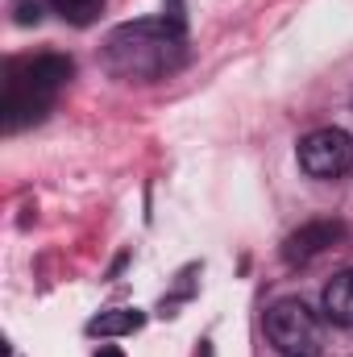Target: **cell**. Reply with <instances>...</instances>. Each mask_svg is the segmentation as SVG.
I'll list each match as a JSON object with an SVG mask.
<instances>
[{"mask_svg":"<svg viewBox=\"0 0 353 357\" xmlns=\"http://www.w3.org/2000/svg\"><path fill=\"white\" fill-rule=\"evenodd\" d=\"M17 21H21V25H29V21L38 25V21H42V8H38V0H33V4H21V8H17Z\"/></svg>","mask_w":353,"mask_h":357,"instance_id":"cell-9","label":"cell"},{"mask_svg":"<svg viewBox=\"0 0 353 357\" xmlns=\"http://www.w3.org/2000/svg\"><path fill=\"white\" fill-rule=\"evenodd\" d=\"M187 59V38L179 17H154V21H125L104 42V67L117 79L129 84H154L167 79Z\"/></svg>","mask_w":353,"mask_h":357,"instance_id":"cell-1","label":"cell"},{"mask_svg":"<svg viewBox=\"0 0 353 357\" xmlns=\"http://www.w3.org/2000/svg\"><path fill=\"white\" fill-rule=\"evenodd\" d=\"M320 307H324V320H333L341 328H353V270L333 274V282L320 295Z\"/></svg>","mask_w":353,"mask_h":357,"instance_id":"cell-6","label":"cell"},{"mask_svg":"<svg viewBox=\"0 0 353 357\" xmlns=\"http://www.w3.org/2000/svg\"><path fill=\"white\" fill-rule=\"evenodd\" d=\"M50 8H54L63 21H71V25H91V21L100 17L104 0H50Z\"/></svg>","mask_w":353,"mask_h":357,"instance_id":"cell-8","label":"cell"},{"mask_svg":"<svg viewBox=\"0 0 353 357\" xmlns=\"http://www.w3.org/2000/svg\"><path fill=\"white\" fill-rule=\"evenodd\" d=\"M96 357H125V354H121V349H112V345H100V349H96Z\"/></svg>","mask_w":353,"mask_h":357,"instance_id":"cell-10","label":"cell"},{"mask_svg":"<svg viewBox=\"0 0 353 357\" xmlns=\"http://www.w3.org/2000/svg\"><path fill=\"white\" fill-rule=\"evenodd\" d=\"M71 75H75V63L63 59V54H38V59L13 63L8 67V79H4V100H0L4 129H21V125L42 121L50 112L59 88Z\"/></svg>","mask_w":353,"mask_h":357,"instance_id":"cell-2","label":"cell"},{"mask_svg":"<svg viewBox=\"0 0 353 357\" xmlns=\"http://www.w3.org/2000/svg\"><path fill=\"white\" fill-rule=\"evenodd\" d=\"M341 237H345V225H337V220H308V225H299V229L283 241V258H287L291 266H303V262L320 258L324 250H333Z\"/></svg>","mask_w":353,"mask_h":357,"instance_id":"cell-5","label":"cell"},{"mask_svg":"<svg viewBox=\"0 0 353 357\" xmlns=\"http://www.w3.org/2000/svg\"><path fill=\"white\" fill-rule=\"evenodd\" d=\"M146 324L142 312H129V307H112V312H100L88 320V337H125V333H137Z\"/></svg>","mask_w":353,"mask_h":357,"instance_id":"cell-7","label":"cell"},{"mask_svg":"<svg viewBox=\"0 0 353 357\" xmlns=\"http://www.w3.org/2000/svg\"><path fill=\"white\" fill-rule=\"evenodd\" d=\"M299 167L312 178H341L353 171V137L345 129H312L299 142Z\"/></svg>","mask_w":353,"mask_h":357,"instance_id":"cell-4","label":"cell"},{"mask_svg":"<svg viewBox=\"0 0 353 357\" xmlns=\"http://www.w3.org/2000/svg\"><path fill=\"white\" fill-rule=\"evenodd\" d=\"M266 337L278 354L312 357L320 349V316L303 299H278L266 307Z\"/></svg>","mask_w":353,"mask_h":357,"instance_id":"cell-3","label":"cell"}]
</instances>
